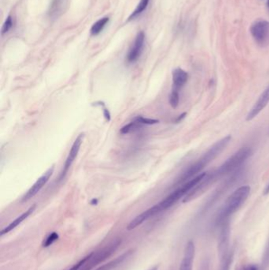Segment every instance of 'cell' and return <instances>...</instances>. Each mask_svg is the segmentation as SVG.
Returning a JSON list of instances; mask_svg holds the SVG:
<instances>
[{
    "label": "cell",
    "instance_id": "cell-9",
    "mask_svg": "<svg viewBox=\"0 0 269 270\" xmlns=\"http://www.w3.org/2000/svg\"><path fill=\"white\" fill-rule=\"evenodd\" d=\"M54 167L50 168L42 176V177H40L36 182L32 185V188L28 190L27 193L24 194V197L22 198V202H27L30 199L32 198L34 196L38 194L40 190L45 186V184L48 182L49 178L52 176L53 172H54Z\"/></svg>",
    "mask_w": 269,
    "mask_h": 270
},
{
    "label": "cell",
    "instance_id": "cell-8",
    "mask_svg": "<svg viewBox=\"0 0 269 270\" xmlns=\"http://www.w3.org/2000/svg\"><path fill=\"white\" fill-rule=\"evenodd\" d=\"M218 237V254L219 258L228 254L230 250V225L228 222L222 223Z\"/></svg>",
    "mask_w": 269,
    "mask_h": 270
},
{
    "label": "cell",
    "instance_id": "cell-14",
    "mask_svg": "<svg viewBox=\"0 0 269 270\" xmlns=\"http://www.w3.org/2000/svg\"><path fill=\"white\" fill-rule=\"evenodd\" d=\"M155 210H154V207H151L148 210H146L144 212L139 214L138 216H136L134 219L132 220L130 222L129 224L128 225L126 228H128V231L134 230V229L136 228L144 223V222H146L147 220L150 219L152 216H155Z\"/></svg>",
    "mask_w": 269,
    "mask_h": 270
},
{
    "label": "cell",
    "instance_id": "cell-30",
    "mask_svg": "<svg viewBox=\"0 0 269 270\" xmlns=\"http://www.w3.org/2000/svg\"><path fill=\"white\" fill-rule=\"evenodd\" d=\"M269 194V184L266 186V189L264 190V195H268Z\"/></svg>",
    "mask_w": 269,
    "mask_h": 270
},
{
    "label": "cell",
    "instance_id": "cell-28",
    "mask_svg": "<svg viewBox=\"0 0 269 270\" xmlns=\"http://www.w3.org/2000/svg\"><path fill=\"white\" fill-rule=\"evenodd\" d=\"M104 114L105 118H106V121L108 122H109L110 120V112H109L108 110V109L104 108Z\"/></svg>",
    "mask_w": 269,
    "mask_h": 270
},
{
    "label": "cell",
    "instance_id": "cell-33",
    "mask_svg": "<svg viewBox=\"0 0 269 270\" xmlns=\"http://www.w3.org/2000/svg\"><path fill=\"white\" fill-rule=\"evenodd\" d=\"M267 4H268V6L269 8V0H268Z\"/></svg>",
    "mask_w": 269,
    "mask_h": 270
},
{
    "label": "cell",
    "instance_id": "cell-23",
    "mask_svg": "<svg viewBox=\"0 0 269 270\" xmlns=\"http://www.w3.org/2000/svg\"><path fill=\"white\" fill-rule=\"evenodd\" d=\"M58 234L57 232H52L48 236L47 238L44 240V248H48L50 245H52L54 242H56L58 240Z\"/></svg>",
    "mask_w": 269,
    "mask_h": 270
},
{
    "label": "cell",
    "instance_id": "cell-29",
    "mask_svg": "<svg viewBox=\"0 0 269 270\" xmlns=\"http://www.w3.org/2000/svg\"><path fill=\"white\" fill-rule=\"evenodd\" d=\"M186 116V113H184V114H182L181 116H180L178 117V118H176V122H180V121H182V118H185Z\"/></svg>",
    "mask_w": 269,
    "mask_h": 270
},
{
    "label": "cell",
    "instance_id": "cell-3",
    "mask_svg": "<svg viewBox=\"0 0 269 270\" xmlns=\"http://www.w3.org/2000/svg\"><path fill=\"white\" fill-rule=\"evenodd\" d=\"M250 186L248 185L240 186L236 190L228 197L222 208L220 210L219 214L216 219V224H222V223L228 222V218L233 215L234 212H237L238 210L241 208L242 206L246 202L250 196Z\"/></svg>",
    "mask_w": 269,
    "mask_h": 270
},
{
    "label": "cell",
    "instance_id": "cell-21",
    "mask_svg": "<svg viewBox=\"0 0 269 270\" xmlns=\"http://www.w3.org/2000/svg\"><path fill=\"white\" fill-rule=\"evenodd\" d=\"M169 103L173 108H176L180 104V92L172 90L169 96Z\"/></svg>",
    "mask_w": 269,
    "mask_h": 270
},
{
    "label": "cell",
    "instance_id": "cell-17",
    "mask_svg": "<svg viewBox=\"0 0 269 270\" xmlns=\"http://www.w3.org/2000/svg\"><path fill=\"white\" fill-rule=\"evenodd\" d=\"M220 264L219 270H230L232 262L234 260V252L230 250L228 254L220 258Z\"/></svg>",
    "mask_w": 269,
    "mask_h": 270
},
{
    "label": "cell",
    "instance_id": "cell-16",
    "mask_svg": "<svg viewBox=\"0 0 269 270\" xmlns=\"http://www.w3.org/2000/svg\"><path fill=\"white\" fill-rule=\"evenodd\" d=\"M132 252H133L132 250H130L128 252H124V254H122L120 256L116 258L112 261L109 262L101 266H100L99 268L95 270H112L113 268L118 267L120 264H122L125 260H126L132 254Z\"/></svg>",
    "mask_w": 269,
    "mask_h": 270
},
{
    "label": "cell",
    "instance_id": "cell-12",
    "mask_svg": "<svg viewBox=\"0 0 269 270\" xmlns=\"http://www.w3.org/2000/svg\"><path fill=\"white\" fill-rule=\"evenodd\" d=\"M195 244L194 241L190 240L186 245L184 257L182 259L180 270H192V264L195 258Z\"/></svg>",
    "mask_w": 269,
    "mask_h": 270
},
{
    "label": "cell",
    "instance_id": "cell-1",
    "mask_svg": "<svg viewBox=\"0 0 269 270\" xmlns=\"http://www.w3.org/2000/svg\"><path fill=\"white\" fill-rule=\"evenodd\" d=\"M252 150L250 147L240 148L236 154L228 158L218 168L210 173H206V176L203 180L184 198L182 202L188 203L194 200L196 198L200 197V195L207 192L208 190L217 181H219L222 177L241 166L252 155Z\"/></svg>",
    "mask_w": 269,
    "mask_h": 270
},
{
    "label": "cell",
    "instance_id": "cell-4",
    "mask_svg": "<svg viewBox=\"0 0 269 270\" xmlns=\"http://www.w3.org/2000/svg\"><path fill=\"white\" fill-rule=\"evenodd\" d=\"M206 173L207 172L200 173L194 178L189 180L188 182L182 184L180 188H178L174 192L170 194L160 202L155 204L154 208L155 210L156 214H158L165 211V210H168L170 207L173 206L176 202L180 201V199L185 197L186 195L189 193L192 188L196 186L203 180V178L206 176Z\"/></svg>",
    "mask_w": 269,
    "mask_h": 270
},
{
    "label": "cell",
    "instance_id": "cell-5",
    "mask_svg": "<svg viewBox=\"0 0 269 270\" xmlns=\"http://www.w3.org/2000/svg\"><path fill=\"white\" fill-rule=\"evenodd\" d=\"M122 244L120 238H114L108 245L104 246L99 252L91 254L88 261L82 267L80 270H91L98 264L104 262L106 259L110 258L114 254L116 250L120 248Z\"/></svg>",
    "mask_w": 269,
    "mask_h": 270
},
{
    "label": "cell",
    "instance_id": "cell-15",
    "mask_svg": "<svg viewBox=\"0 0 269 270\" xmlns=\"http://www.w3.org/2000/svg\"><path fill=\"white\" fill-rule=\"evenodd\" d=\"M35 210L36 204H34V206L30 207L28 210H26V212H23V214H22V215H20L18 218H16V219H15L14 220H13L12 223L10 224L9 225H8L6 228H4L2 231H1L0 236H2L4 234H8L10 232H12L15 228H17L20 224L22 223L24 220H26L27 218L34 212V210Z\"/></svg>",
    "mask_w": 269,
    "mask_h": 270
},
{
    "label": "cell",
    "instance_id": "cell-20",
    "mask_svg": "<svg viewBox=\"0 0 269 270\" xmlns=\"http://www.w3.org/2000/svg\"><path fill=\"white\" fill-rule=\"evenodd\" d=\"M142 126V125H140V124L133 121V122H130L129 124L126 125V126L122 128L120 130V133L122 134H126L130 133V132H134L136 130L139 129Z\"/></svg>",
    "mask_w": 269,
    "mask_h": 270
},
{
    "label": "cell",
    "instance_id": "cell-6",
    "mask_svg": "<svg viewBox=\"0 0 269 270\" xmlns=\"http://www.w3.org/2000/svg\"><path fill=\"white\" fill-rule=\"evenodd\" d=\"M250 34L258 44L264 45L269 40V22L258 19L251 24Z\"/></svg>",
    "mask_w": 269,
    "mask_h": 270
},
{
    "label": "cell",
    "instance_id": "cell-26",
    "mask_svg": "<svg viewBox=\"0 0 269 270\" xmlns=\"http://www.w3.org/2000/svg\"><path fill=\"white\" fill-rule=\"evenodd\" d=\"M238 270H260L259 266L256 264H247L240 267Z\"/></svg>",
    "mask_w": 269,
    "mask_h": 270
},
{
    "label": "cell",
    "instance_id": "cell-24",
    "mask_svg": "<svg viewBox=\"0 0 269 270\" xmlns=\"http://www.w3.org/2000/svg\"><path fill=\"white\" fill-rule=\"evenodd\" d=\"M12 26H13V19H12V16H8L2 27V32H2V35L9 32V30L12 28Z\"/></svg>",
    "mask_w": 269,
    "mask_h": 270
},
{
    "label": "cell",
    "instance_id": "cell-27",
    "mask_svg": "<svg viewBox=\"0 0 269 270\" xmlns=\"http://www.w3.org/2000/svg\"><path fill=\"white\" fill-rule=\"evenodd\" d=\"M199 270H210V259L204 258L200 263V266Z\"/></svg>",
    "mask_w": 269,
    "mask_h": 270
},
{
    "label": "cell",
    "instance_id": "cell-25",
    "mask_svg": "<svg viewBox=\"0 0 269 270\" xmlns=\"http://www.w3.org/2000/svg\"><path fill=\"white\" fill-rule=\"evenodd\" d=\"M91 254H88V256H86V257L82 259V260H80V261H79L77 263V264H75L74 266L71 267V268L68 270H80V268H82V267L83 266L86 264V262L88 261V258H90V256H91Z\"/></svg>",
    "mask_w": 269,
    "mask_h": 270
},
{
    "label": "cell",
    "instance_id": "cell-34",
    "mask_svg": "<svg viewBox=\"0 0 269 270\" xmlns=\"http://www.w3.org/2000/svg\"><path fill=\"white\" fill-rule=\"evenodd\" d=\"M268 134H269V132H268Z\"/></svg>",
    "mask_w": 269,
    "mask_h": 270
},
{
    "label": "cell",
    "instance_id": "cell-7",
    "mask_svg": "<svg viewBox=\"0 0 269 270\" xmlns=\"http://www.w3.org/2000/svg\"><path fill=\"white\" fill-rule=\"evenodd\" d=\"M84 136V133H80L78 136L77 138L75 139V141L74 142L72 147L70 148V151L69 155H68V158L66 160L65 164H64L62 172L60 174V180H62L65 178L68 171H69L70 168L71 167V165L73 164L74 162L75 159L77 158L78 154L79 151H80V146H82V144L83 142Z\"/></svg>",
    "mask_w": 269,
    "mask_h": 270
},
{
    "label": "cell",
    "instance_id": "cell-13",
    "mask_svg": "<svg viewBox=\"0 0 269 270\" xmlns=\"http://www.w3.org/2000/svg\"><path fill=\"white\" fill-rule=\"evenodd\" d=\"M189 75L186 70L182 68H176L172 72V81H173V86L172 90H176L180 92L182 88L186 84L188 81Z\"/></svg>",
    "mask_w": 269,
    "mask_h": 270
},
{
    "label": "cell",
    "instance_id": "cell-2",
    "mask_svg": "<svg viewBox=\"0 0 269 270\" xmlns=\"http://www.w3.org/2000/svg\"><path fill=\"white\" fill-rule=\"evenodd\" d=\"M230 140H232V136L228 135L226 137L222 138L220 141H217L215 144H213L206 154H203L198 160L189 166L188 168L186 169L182 174L180 176V178H178L176 184L178 185V184L182 185L185 182H188L189 180L196 177V176H198L199 173L202 172L204 168L207 167L208 165L212 162L217 156L220 155L221 152L230 143Z\"/></svg>",
    "mask_w": 269,
    "mask_h": 270
},
{
    "label": "cell",
    "instance_id": "cell-22",
    "mask_svg": "<svg viewBox=\"0 0 269 270\" xmlns=\"http://www.w3.org/2000/svg\"><path fill=\"white\" fill-rule=\"evenodd\" d=\"M134 122L140 124V125H154V124H159V120H154V118H144L142 116H136L134 118Z\"/></svg>",
    "mask_w": 269,
    "mask_h": 270
},
{
    "label": "cell",
    "instance_id": "cell-19",
    "mask_svg": "<svg viewBox=\"0 0 269 270\" xmlns=\"http://www.w3.org/2000/svg\"><path fill=\"white\" fill-rule=\"evenodd\" d=\"M148 2H150V0H140L138 5L136 6V9L134 10L133 13L131 14L128 20L130 21L132 19L138 17L140 14L143 13L146 10L147 6H148Z\"/></svg>",
    "mask_w": 269,
    "mask_h": 270
},
{
    "label": "cell",
    "instance_id": "cell-10",
    "mask_svg": "<svg viewBox=\"0 0 269 270\" xmlns=\"http://www.w3.org/2000/svg\"><path fill=\"white\" fill-rule=\"evenodd\" d=\"M269 104V86L266 90L262 92L260 98H258L256 103L252 106L250 111L248 112L246 116V121H251L256 118L260 114L266 106Z\"/></svg>",
    "mask_w": 269,
    "mask_h": 270
},
{
    "label": "cell",
    "instance_id": "cell-31",
    "mask_svg": "<svg viewBox=\"0 0 269 270\" xmlns=\"http://www.w3.org/2000/svg\"><path fill=\"white\" fill-rule=\"evenodd\" d=\"M91 204H98V199H94L92 202H91Z\"/></svg>",
    "mask_w": 269,
    "mask_h": 270
},
{
    "label": "cell",
    "instance_id": "cell-18",
    "mask_svg": "<svg viewBox=\"0 0 269 270\" xmlns=\"http://www.w3.org/2000/svg\"><path fill=\"white\" fill-rule=\"evenodd\" d=\"M109 22V18L104 17L103 18L100 19L96 22L94 23L92 26L90 32L92 34V36H96L100 32L104 30L105 26L108 24Z\"/></svg>",
    "mask_w": 269,
    "mask_h": 270
},
{
    "label": "cell",
    "instance_id": "cell-11",
    "mask_svg": "<svg viewBox=\"0 0 269 270\" xmlns=\"http://www.w3.org/2000/svg\"><path fill=\"white\" fill-rule=\"evenodd\" d=\"M144 34L143 32H140L136 35L135 38L134 42L132 47L130 49L128 52L126 60L129 62H136V60L140 58V54L143 52L144 44Z\"/></svg>",
    "mask_w": 269,
    "mask_h": 270
},
{
    "label": "cell",
    "instance_id": "cell-32",
    "mask_svg": "<svg viewBox=\"0 0 269 270\" xmlns=\"http://www.w3.org/2000/svg\"><path fill=\"white\" fill-rule=\"evenodd\" d=\"M159 270V268H158L157 266H156L152 267V268H150V270Z\"/></svg>",
    "mask_w": 269,
    "mask_h": 270
}]
</instances>
